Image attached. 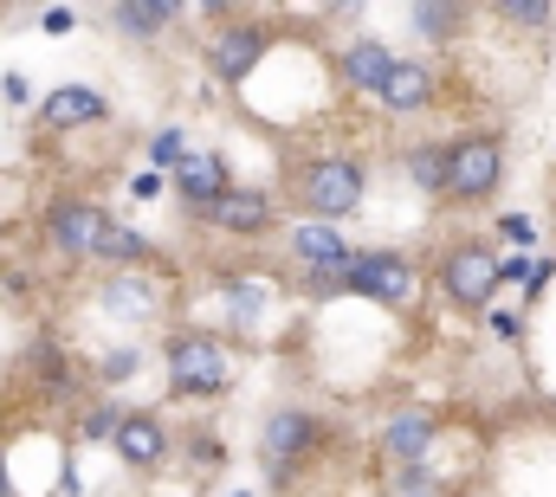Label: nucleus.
Masks as SVG:
<instances>
[{
    "label": "nucleus",
    "instance_id": "obj_1",
    "mask_svg": "<svg viewBox=\"0 0 556 497\" xmlns=\"http://www.w3.org/2000/svg\"><path fill=\"white\" fill-rule=\"evenodd\" d=\"M233 349H227V336H214V330H168L162 336V381H168V400H188V407H201V400H227L233 394Z\"/></svg>",
    "mask_w": 556,
    "mask_h": 497
},
{
    "label": "nucleus",
    "instance_id": "obj_2",
    "mask_svg": "<svg viewBox=\"0 0 556 497\" xmlns=\"http://www.w3.org/2000/svg\"><path fill=\"white\" fill-rule=\"evenodd\" d=\"M291 201H298V220H350L363 201H369V162L363 155H343V149H324V155H304L291 168Z\"/></svg>",
    "mask_w": 556,
    "mask_h": 497
},
{
    "label": "nucleus",
    "instance_id": "obj_3",
    "mask_svg": "<svg viewBox=\"0 0 556 497\" xmlns=\"http://www.w3.org/2000/svg\"><path fill=\"white\" fill-rule=\"evenodd\" d=\"M330 446V420L317 413V407H304V400H285V407H273L266 420H260V466H266V479L273 485H285V479H298L317 453Z\"/></svg>",
    "mask_w": 556,
    "mask_h": 497
},
{
    "label": "nucleus",
    "instance_id": "obj_4",
    "mask_svg": "<svg viewBox=\"0 0 556 497\" xmlns=\"http://www.w3.org/2000/svg\"><path fill=\"white\" fill-rule=\"evenodd\" d=\"M111 227H117L111 207L91 201V194H52V201L39 207V240L59 252V258H98V246H104Z\"/></svg>",
    "mask_w": 556,
    "mask_h": 497
},
{
    "label": "nucleus",
    "instance_id": "obj_5",
    "mask_svg": "<svg viewBox=\"0 0 556 497\" xmlns=\"http://www.w3.org/2000/svg\"><path fill=\"white\" fill-rule=\"evenodd\" d=\"M278 33L266 20H253V13H233V20H220L214 33H207V72L220 78V85H253L260 78V65L273 59Z\"/></svg>",
    "mask_w": 556,
    "mask_h": 497
},
{
    "label": "nucleus",
    "instance_id": "obj_6",
    "mask_svg": "<svg viewBox=\"0 0 556 497\" xmlns=\"http://www.w3.org/2000/svg\"><path fill=\"white\" fill-rule=\"evenodd\" d=\"M505 181V142L492 129H466L446 142V201H485Z\"/></svg>",
    "mask_w": 556,
    "mask_h": 497
},
{
    "label": "nucleus",
    "instance_id": "obj_7",
    "mask_svg": "<svg viewBox=\"0 0 556 497\" xmlns=\"http://www.w3.org/2000/svg\"><path fill=\"white\" fill-rule=\"evenodd\" d=\"M98 310L117 317V323H130V330H149V323L168 317V278H155L149 265H142V271H104Z\"/></svg>",
    "mask_w": 556,
    "mask_h": 497
},
{
    "label": "nucleus",
    "instance_id": "obj_8",
    "mask_svg": "<svg viewBox=\"0 0 556 497\" xmlns=\"http://www.w3.org/2000/svg\"><path fill=\"white\" fill-rule=\"evenodd\" d=\"M505 278H498V258L479 246V240H459V246H446L440 258V291L459 304V310H492V291H498Z\"/></svg>",
    "mask_w": 556,
    "mask_h": 497
},
{
    "label": "nucleus",
    "instance_id": "obj_9",
    "mask_svg": "<svg viewBox=\"0 0 556 497\" xmlns=\"http://www.w3.org/2000/svg\"><path fill=\"white\" fill-rule=\"evenodd\" d=\"M201 227H214V233H227V240H266L278 227V194L273 188H253V181H233V188L201 214Z\"/></svg>",
    "mask_w": 556,
    "mask_h": 497
},
{
    "label": "nucleus",
    "instance_id": "obj_10",
    "mask_svg": "<svg viewBox=\"0 0 556 497\" xmlns=\"http://www.w3.org/2000/svg\"><path fill=\"white\" fill-rule=\"evenodd\" d=\"M420 291V271L402 252H356L350 265V297H369V304H389V310H408Z\"/></svg>",
    "mask_w": 556,
    "mask_h": 497
},
{
    "label": "nucleus",
    "instance_id": "obj_11",
    "mask_svg": "<svg viewBox=\"0 0 556 497\" xmlns=\"http://www.w3.org/2000/svg\"><path fill=\"white\" fill-rule=\"evenodd\" d=\"M111 453H117V466L124 472H168V459H175V433H168V420L155 413V407H130V420H124V433L111 439Z\"/></svg>",
    "mask_w": 556,
    "mask_h": 497
},
{
    "label": "nucleus",
    "instance_id": "obj_12",
    "mask_svg": "<svg viewBox=\"0 0 556 497\" xmlns=\"http://www.w3.org/2000/svg\"><path fill=\"white\" fill-rule=\"evenodd\" d=\"M111 117V98L98 85H52L39 104H33V124L39 136H72V129H91Z\"/></svg>",
    "mask_w": 556,
    "mask_h": 497
},
{
    "label": "nucleus",
    "instance_id": "obj_13",
    "mask_svg": "<svg viewBox=\"0 0 556 497\" xmlns=\"http://www.w3.org/2000/svg\"><path fill=\"white\" fill-rule=\"evenodd\" d=\"M227 188H233V168H227V155H220V149H194V155L168 175V194H175L194 220H201V214H207Z\"/></svg>",
    "mask_w": 556,
    "mask_h": 497
},
{
    "label": "nucleus",
    "instance_id": "obj_14",
    "mask_svg": "<svg viewBox=\"0 0 556 497\" xmlns=\"http://www.w3.org/2000/svg\"><path fill=\"white\" fill-rule=\"evenodd\" d=\"M26 381H33L46 400H72V394H78V362H72L65 336H39V343H26Z\"/></svg>",
    "mask_w": 556,
    "mask_h": 497
},
{
    "label": "nucleus",
    "instance_id": "obj_15",
    "mask_svg": "<svg viewBox=\"0 0 556 497\" xmlns=\"http://www.w3.org/2000/svg\"><path fill=\"white\" fill-rule=\"evenodd\" d=\"M291 258H298V271H330V265H350L356 246L343 240V227H330V220H291Z\"/></svg>",
    "mask_w": 556,
    "mask_h": 497
},
{
    "label": "nucleus",
    "instance_id": "obj_16",
    "mask_svg": "<svg viewBox=\"0 0 556 497\" xmlns=\"http://www.w3.org/2000/svg\"><path fill=\"white\" fill-rule=\"evenodd\" d=\"M433 433H440V426H433L427 407H402V413H389V426H382L376 446H382L389 466H420V459L433 453Z\"/></svg>",
    "mask_w": 556,
    "mask_h": 497
},
{
    "label": "nucleus",
    "instance_id": "obj_17",
    "mask_svg": "<svg viewBox=\"0 0 556 497\" xmlns=\"http://www.w3.org/2000/svg\"><path fill=\"white\" fill-rule=\"evenodd\" d=\"M389 72H395V52H389L382 39H350V46L337 52V78H343V91L376 98V91L389 85Z\"/></svg>",
    "mask_w": 556,
    "mask_h": 497
},
{
    "label": "nucleus",
    "instance_id": "obj_18",
    "mask_svg": "<svg viewBox=\"0 0 556 497\" xmlns=\"http://www.w3.org/2000/svg\"><path fill=\"white\" fill-rule=\"evenodd\" d=\"M175 20H188L181 0H117V7H111V26H117L130 46H155V39H168Z\"/></svg>",
    "mask_w": 556,
    "mask_h": 497
},
{
    "label": "nucleus",
    "instance_id": "obj_19",
    "mask_svg": "<svg viewBox=\"0 0 556 497\" xmlns=\"http://www.w3.org/2000/svg\"><path fill=\"white\" fill-rule=\"evenodd\" d=\"M376 104L382 111H395V117H415L433 104V72L420 65V59H395V72H389V85L376 91Z\"/></svg>",
    "mask_w": 556,
    "mask_h": 497
},
{
    "label": "nucleus",
    "instance_id": "obj_20",
    "mask_svg": "<svg viewBox=\"0 0 556 497\" xmlns=\"http://www.w3.org/2000/svg\"><path fill=\"white\" fill-rule=\"evenodd\" d=\"M220 297H227V323H233V336H247V330L273 310V284H266V278H247V271H233V278L220 284Z\"/></svg>",
    "mask_w": 556,
    "mask_h": 497
},
{
    "label": "nucleus",
    "instance_id": "obj_21",
    "mask_svg": "<svg viewBox=\"0 0 556 497\" xmlns=\"http://www.w3.org/2000/svg\"><path fill=\"white\" fill-rule=\"evenodd\" d=\"M466 7H453V0H415L408 7V26H415L420 39H459L466 33Z\"/></svg>",
    "mask_w": 556,
    "mask_h": 497
},
{
    "label": "nucleus",
    "instance_id": "obj_22",
    "mask_svg": "<svg viewBox=\"0 0 556 497\" xmlns=\"http://www.w3.org/2000/svg\"><path fill=\"white\" fill-rule=\"evenodd\" d=\"M181 466H188V479L214 485V479L227 472V439H220V433H201V426H194V433L181 439Z\"/></svg>",
    "mask_w": 556,
    "mask_h": 497
},
{
    "label": "nucleus",
    "instance_id": "obj_23",
    "mask_svg": "<svg viewBox=\"0 0 556 497\" xmlns=\"http://www.w3.org/2000/svg\"><path fill=\"white\" fill-rule=\"evenodd\" d=\"M149 258H155L149 240H142L137 227H124V220H117V227L104 233V246H98V265H104V271H142Z\"/></svg>",
    "mask_w": 556,
    "mask_h": 497
},
{
    "label": "nucleus",
    "instance_id": "obj_24",
    "mask_svg": "<svg viewBox=\"0 0 556 497\" xmlns=\"http://www.w3.org/2000/svg\"><path fill=\"white\" fill-rule=\"evenodd\" d=\"M124 420H130V407H124L117 394H98V400H91V407L78 413V439H91V446L104 439V446H111V439L124 433Z\"/></svg>",
    "mask_w": 556,
    "mask_h": 497
},
{
    "label": "nucleus",
    "instance_id": "obj_25",
    "mask_svg": "<svg viewBox=\"0 0 556 497\" xmlns=\"http://www.w3.org/2000/svg\"><path fill=\"white\" fill-rule=\"evenodd\" d=\"M402 168H408V181L420 194H446V142H415L402 155Z\"/></svg>",
    "mask_w": 556,
    "mask_h": 497
},
{
    "label": "nucleus",
    "instance_id": "obj_26",
    "mask_svg": "<svg viewBox=\"0 0 556 497\" xmlns=\"http://www.w3.org/2000/svg\"><path fill=\"white\" fill-rule=\"evenodd\" d=\"M188 155H194V149H188V129L181 124H162L149 136V168H155V175H175Z\"/></svg>",
    "mask_w": 556,
    "mask_h": 497
},
{
    "label": "nucleus",
    "instance_id": "obj_27",
    "mask_svg": "<svg viewBox=\"0 0 556 497\" xmlns=\"http://www.w3.org/2000/svg\"><path fill=\"white\" fill-rule=\"evenodd\" d=\"M137 369H142V349H137V343H117V349H98L91 381H98V387H124Z\"/></svg>",
    "mask_w": 556,
    "mask_h": 497
},
{
    "label": "nucleus",
    "instance_id": "obj_28",
    "mask_svg": "<svg viewBox=\"0 0 556 497\" xmlns=\"http://www.w3.org/2000/svg\"><path fill=\"white\" fill-rule=\"evenodd\" d=\"M498 20L505 26H551V0H498Z\"/></svg>",
    "mask_w": 556,
    "mask_h": 497
},
{
    "label": "nucleus",
    "instance_id": "obj_29",
    "mask_svg": "<svg viewBox=\"0 0 556 497\" xmlns=\"http://www.w3.org/2000/svg\"><path fill=\"white\" fill-rule=\"evenodd\" d=\"M162 194H168V175H155V168L130 175V201H162Z\"/></svg>",
    "mask_w": 556,
    "mask_h": 497
},
{
    "label": "nucleus",
    "instance_id": "obj_30",
    "mask_svg": "<svg viewBox=\"0 0 556 497\" xmlns=\"http://www.w3.org/2000/svg\"><path fill=\"white\" fill-rule=\"evenodd\" d=\"M72 20H78V7H39V26H46V39H65V33H72Z\"/></svg>",
    "mask_w": 556,
    "mask_h": 497
},
{
    "label": "nucleus",
    "instance_id": "obj_31",
    "mask_svg": "<svg viewBox=\"0 0 556 497\" xmlns=\"http://www.w3.org/2000/svg\"><path fill=\"white\" fill-rule=\"evenodd\" d=\"M0 98H7L13 111H26V104H33V78H26V72H7V78H0Z\"/></svg>",
    "mask_w": 556,
    "mask_h": 497
},
{
    "label": "nucleus",
    "instance_id": "obj_32",
    "mask_svg": "<svg viewBox=\"0 0 556 497\" xmlns=\"http://www.w3.org/2000/svg\"><path fill=\"white\" fill-rule=\"evenodd\" d=\"M498 233H505V240H511V246H531V240H538V233H531V220H525V214H505V220H498Z\"/></svg>",
    "mask_w": 556,
    "mask_h": 497
},
{
    "label": "nucleus",
    "instance_id": "obj_33",
    "mask_svg": "<svg viewBox=\"0 0 556 497\" xmlns=\"http://www.w3.org/2000/svg\"><path fill=\"white\" fill-rule=\"evenodd\" d=\"M0 497H20V485H13V472H7V446H0Z\"/></svg>",
    "mask_w": 556,
    "mask_h": 497
},
{
    "label": "nucleus",
    "instance_id": "obj_34",
    "mask_svg": "<svg viewBox=\"0 0 556 497\" xmlns=\"http://www.w3.org/2000/svg\"><path fill=\"white\" fill-rule=\"evenodd\" d=\"M233 497H260V492H233Z\"/></svg>",
    "mask_w": 556,
    "mask_h": 497
}]
</instances>
